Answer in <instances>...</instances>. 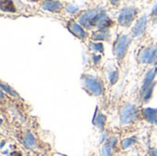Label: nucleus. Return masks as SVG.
I'll return each instance as SVG.
<instances>
[{
    "label": "nucleus",
    "mask_w": 157,
    "mask_h": 156,
    "mask_svg": "<svg viewBox=\"0 0 157 156\" xmlns=\"http://www.w3.org/2000/svg\"><path fill=\"white\" fill-rule=\"evenodd\" d=\"M147 26V16H143L142 17H140V19L136 22V24L134 25V27L132 29V33L134 37H139L141 36Z\"/></svg>",
    "instance_id": "obj_7"
},
{
    "label": "nucleus",
    "mask_w": 157,
    "mask_h": 156,
    "mask_svg": "<svg viewBox=\"0 0 157 156\" xmlns=\"http://www.w3.org/2000/svg\"><path fill=\"white\" fill-rule=\"evenodd\" d=\"M155 14H157V3L155 5L153 10H152V12H151V15H152V16H154V15H155Z\"/></svg>",
    "instance_id": "obj_24"
},
{
    "label": "nucleus",
    "mask_w": 157,
    "mask_h": 156,
    "mask_svg": "<svg viewBox=\"0 0 157 156\" xmlns=\"http://www.w3.org/2000/svg\"><path fill=\"white\" fill-rule=\"evenodd\" d=\"M152 154H153V156H157V149L153 150V152H152Z\"/></svg>",
    "instance_id": "obj_27"
},
{
    "label": "nucleus",
    "mask_w": 157,
    "mask_h": 156,
    "mask_svg": "<svg viewBox=\"0 0 157 156\" xmlns=\"http://www.w3.org/2000/svg\"><path fill=\"white\" fill-rule=\"evenodd\" d=\"M156 23H157V19H156Z\"/></svg>",
    "instance_id": "obj_29"
},
{
    "label": "nucleus",
    "mask_w": 157,
    "mask_h": 156,
    "mask_svg": "<svg viewBox=\"0 0 157 156\" xmlns=\"http://www.w3.org/2000/svg\"><path fill=\"white\" fill-rule=\"evenodd\" d=\"M90 48L96 51H100L102 52L104 51V47H103V44L102 43H91L90 44Z\"/></svg>",
    "instance_id": "obj_22"
},
{
    "label": "nucleus",
    "mask_w": 157,
    "mask_h": 156,
    "mask_svg": "<svg viewBox=\"0 0 157 156\" xmlns=\"http://www.w3.org/2000/svg\"><path fill=\"white\" fill-rule=\"evenodd\" d=\"M154 87H155V85L153 84L147 88H142V97L144 101H148V99L152 97Z\"/></svg>",
    "instance_id": "obj_16"
},
{
    "label": "nucleus",
    "mask_w": 157,
    "mask_h": 156,
    "mask_svg": "<svg viewBox=\"0 0 157 156\" xmlns=\"http://www.w3.org/2000/svg\"><path fill=\"white\" fill-rule=\"evenodd\" d=\"M99 13H98L97 10H91L86 12L82 17L79 18V23L86 28H90L92 25H96L97 23V18Z\"/></svg>",
    "instance_id": "obj_6"
},
{
    "label": "nucleus",
    "mask_w": 157,
    "mask_h": 156,
    "mask_svg": "<svg viewBox=\"0 0 157 156\" xmlns=\"http://www.w3.org/2000/svg\"><path fill=\"white\" fill-rule=\"evenodd\" d=\"M117 143V139L111 137L108 142H106L101 148V156H111V151L114 145Z\"/></svg>",
    "instance_id": "obj_9"
},
{
    "label": "nucleus",
    "mask_w": 157,
    "mask_h": 156,
    "mask_svg": "<svg viewBox=\"0 0 157 156\" xmlns=\"http://www.w3.org/2000/svg\"><path fill=\"white\" fill-rule=\"evenodd\" d=\"M110 24H111L110 19L108 17V16L104 12H101V13L98 14V18H97V23H96V25L98 26V28L104 29V28L109 27Z\"/></svg>",
    "instance_id": "obj_11"
},
{
    "label": "nucleus",
    "mask_w": 157,
    "mask_h": 156,
    "mask_svg": "<svg viewBox=\"0 0 157 156\" xmlns=\"http://www.w3.org/2000/svg\"><path fill=\"white\" fill-rule=\"evenodd\" d=\"M143 113H144L145 120L148 122L157 125V108H146L144 109Z\"/></svg>",
    "instance_id": "obj_10"
},
{
    "label": "nucleus",
    "mask_w": 157,
    "mask_h": 156,
    "mask_svg": "<svg viewBox=\"0 0 157 156\" xmlns=\"http://www.w3.org/2000/svg\"><path fill=\"white\" fill-rule=\"evenodd\" d=\"M136 14V10L133 7L124 8L118 17V21L122 26H128L132 23Z\"/></svg>",
    "instance_id": "obj_4"
},
{
    "label": "nucleus",
    "mask_w": 157,
    "mask_h": 156,
    "mask_svg": "<svg viewBox=\"0 0 157 156\" xmlns=\"http://www.w3.org/2000/svg\"><path fill=\"white\" fill-rule=\"evenodd\" d=\"M84 85L95 96H99L103 91L101 83L95 77L86 76V78H84Z\"/></svg>",
    "instance_id": "obj_3"
},
{
    "label": "nucleus",
    "mask_w": 157,
    "mask_h": 156,
    "mask_svg": "<svg viewBox=\"0 0 157 156\" xmlns=\"http://www.w3.org/2000/svg\"><path fill=\"white\" fill-rule=\"evenodd\" d=\"M131 43V39L127 35H122L117 40L115 47H114V51L116 56L119 59H122L129 48V45Z\"/></svg>",
    "instance_id": "obj_2"
},
{
    "label": "nucleus",
    "mask_w": 157,
    "mask_h": 156,
    "mask_svg": "<svg viewBox=\"0 0 157 156\" xmlns=\"http://www.w3.org/2000/svg\"><path fill=\"white\" fill-rule=\"evenodd\" d=\"M157 58L156 47H148L144 48L140 54V61L143 63H152Z\"/></svg>",
    "instance_id": "obj_5"
},
{
    "label": "nucleus",
    "mask_w": 157,
    "mask_h": 156,
    "mask_svg": "<svg viewBox=\"0 0 157 156\" xmlns=\"http://www.w3.org/2000/svg\"><path fill=\"white\" fill-rule=\"evenodd\" d=\"M78 9V7L77 6H72V5H69L68 6H67V11L69 12V13H74L75 11H76Z\"/></svg>",
    "instance_id": "obj_23"
},
{
    "label": "nucleus",
    "mask_w": 157,
    "mask_h": 156,
    "mask_svg": "<svg viewBox=\"0 0 157 156\" xmlns=\"http://www.w3.org/2000/svg\"><path fill=\"white\" fill-rule=\"evenodd\" d=\"M62 6V4L59 1H47L44 2L42 5V8L44 10L50 12H57Z\"/></svg>",
    "instance_id": "obj_13"
},
{
    "label": "nucleus",
    "mask_w": 157,
    "mask_h": 156,
    "mask_svg": "<svg viewBox=\"0 0 157 156\" xmlns=\"http://www.w3.org/2000/svg\"><path fill=\"white\" fill-rule=\"evenodd\" d=\"M118 78H119V73H118V71H112L109 74V82H110V84L114 85L118 81Z\"/></svg>",
    "instance_id": "obj_21"
},
{
    "label": "nucleus",
    "mask_w": 157,
    "mask_h": 156,
    "mask_svg": "<svg viewBox=\"0 0 157 156\" xmlns=\"http://www.w3.org/2000/svg\"><path fill=\"white\" fill-rule=\"evenodd\" d=\"M157 73V67L152 68L145 75L144 79V84H143V88H147L149 87L151 85H153V81L154 78L155 77V74Z\"/></svg>",
    "instance_id": "obj_12"
},
{
    "label": "nucleus",
    "mask_w": 157,
    "mask_h": 156,
    "mask_svg": "<svg viewBox=\"0 0 157 156\" xmlns=\"http://www.w3.org/2000/svg\"><path fill=\"white\" fill-rule=\"evenodd\" d=\"M105 121H106V118H105V116L102 113H99L98 115H97V118H96V120H95V124H96V126L99 130L103 131L104 126H105Z\"/></svg>",
    "instance_id": "obj_17"
},
{
    "label": "nucleus",
    "mask_w": 157,
    "mask_h": 156,
    "mask_svg": "<svg viewBox=\"0 0 157 156\" xmlns=\"http://www.w3.org/2000/svg\"><path fill=\"white\" fill-rule=\"evenodd\" d=\"M100 60V56L99 55H95V57H94V62H95V63H98V62Z\"/></svg>",
    "instance_id": "obj_25"
},
{
    "label": "nucleus",
    "mask_w": 157,
    "mask_h": 156,
    "mask_svg": "<svg viewBox=\"0 0 157 156\" xmlns=\"http://www.w3.org/2000/svg\"><path fill=\"white\" fill-rule=\"evenodd\" d=\"M69 29L71 30V32L75 35L76 37L80 38V39H85L86 37V32L85 31V29L81 27V25L75 23V22H70L68 25Z\"/></svg>",
    "instance_id": "obj_8"
},
{
    "label": "nucleus",
    "mask_w": 157,
    "mask_h": 156,
    "mask_svg": "<svg viewBox=\"0 0 157 156\" xmlns=\"http://www.w3.org/2000/svg\"><path fill=\"white\" fill-rule=\"evenodd\" d=\"M27 156H30V155H29V154H28V155H27Z\"/></svg>",
    "instance_id": "obj_28"
},
{
    "label": "nucleus",
    "mask_w": 157,
    "mask_h": 156,
    "mask_svg": "<svg viewBox=\"0 0 157 156\" xmlns=\"http://www.w3.org/2000/svg\"><path fill=\"white\" fill-rule=\"evenodd\" d=\"M135 142V137H131V138H127L125 140H123L121 142V147L123 149H127L130 146H132Z\"/></svg>",
    "instance_id": "obj_20"
},
{
    "label": "nucleus",
    "mask_w": 157,
    "mask_h": 156,
    "mask_svg": "<svg viewBox=\"0 0 157 156\" xmlns=\"http://www.w3.org/2000/svg\"><path fill=\"white\" fill-rule=\"evenodd\" d=\"M137 118H138V111H137V108L133 105L127 104L121 108L120 120H121V123L122 125L132 123Z\"/></svg>",
    "instance_id": "obj_1"
},
{
    "label": "nucleus",
    "mask_w": 157,
    "mask_h": 156,
    "mask_svg": "<svg viewBox=\"0 0 157 156\" xmlns=\"http://www.w3.org/2000/svg\"><path fill=\"white\" fill-rule=\"evenodd\" d=\"M109 33L108 31H101V32L94 33V35L92 36L93 40H106L109 39Z\"/></svg>",
    "instance_id": "obj_18"
},
{
    "label": "nucleus",
    "mask_w": 157,
    "mask_h": 156,
    "mask_svg": "<svg viewBox=\"0 0 157 156\" xmlns=\"http://www.w3.org/2000/svg\"><path fill=\"white\" fill-rule=\"evenodd\" d=\"M0 8L5 12H15L16 8L11 1H1Z\"/></svg>",
    "instance_id": "obj_15"
},
{
    "label": "nucleus",
    "mask_w": 157,
    "mask_h": 156,
    "mask_svg": "<svg viewBox=\"0 0 157 156\" xmlns=\"http://www.w3.org/2000/svg\"><path fill=\"white\" fill-rule=\"evenodd\" d=\"M10 156H22V155H21V154H20L19 152H13V153L10 154Z\"/></svg>",
    "instance_id": "obj_26"
},
{
    "label": "nucleus",
    "mask_w": 157,
    "mask_h": 156,
    "mask_svg": "<svg viewBox=\"0 0 157 156\" xmlns=\"http://www.w3.org/2000/svg\"><path fill=\"white\" fill-rule=\"evenodd\" d=\"M35 144H36V141L34 136L29 131H27L23 136V145L27 149H32L35 146Z\"/></svg>",
    "instance_id": "obj_14"
},
{
    "label": "nucleus",
    "mask_w": 157,
    "mask_h": 156,
    "mask_svg": "<svg viewBox=\"0 0 157 156\" xmlns=\"http://www.w3.org/2000/svg\"><path fill=\"white\" fill-rule=\"evenodd\" d=\"M1 88H2V90L3 91H5V92H6V94H8V95H10V96H12V97H19V96H18V94L15 91V90H13L9 86H7V85H5V84H1Z\"/></svg>",
    "instance_id": "obj_19"
}]
</instances>
